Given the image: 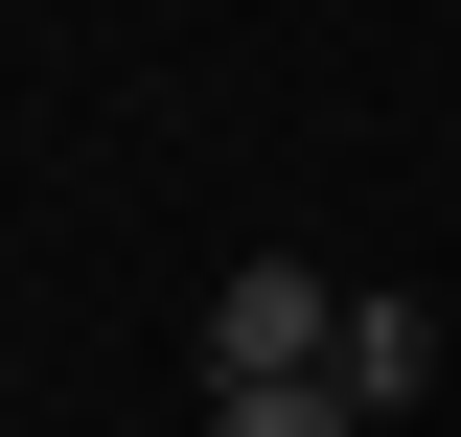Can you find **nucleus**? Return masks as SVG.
<instances>
[{"instance_id": "nucleus-1", "label": "nucleus", "mask_w": 461, "mask_h": 437, "mask_svg": "<svg viewBox=\"0 0 461 437\" xmlns=\"http://www.w3.org/2000/svg\"><path fill=\"white\" fill-rule=\"evenodd\" d=\"M323 369H346V299L300 254H230L208 276V391H323Z\"/></svg>"}, {"instance_id": "nucleus-2", "label": "nucleus", "mask_w": 461, "mask_h": 437, "mask_svg": "<svg viewBox=\"0 0 461 437\" xmlns=\"http://www.w3.org/2000/svg\"><path fill=\"white\" fill-rule=\"evenodd\" d=\"M346 415H415V391H438V299H346Z\"/></svg>"}, {"instance_id": "nucleus-3", "label": "nucleus", "mask_w": 461, "mask_h": 437, "mask_svg": "<svg viewBox=\"0 0 461 437\" xmlns=\"http://www.w3.org/2000/svg\"><path fill=\"white\" fill-rule=\"evenodd\" d=\"M208 437H369L346 391H208Z\"/></svg>"}]
</instances>
